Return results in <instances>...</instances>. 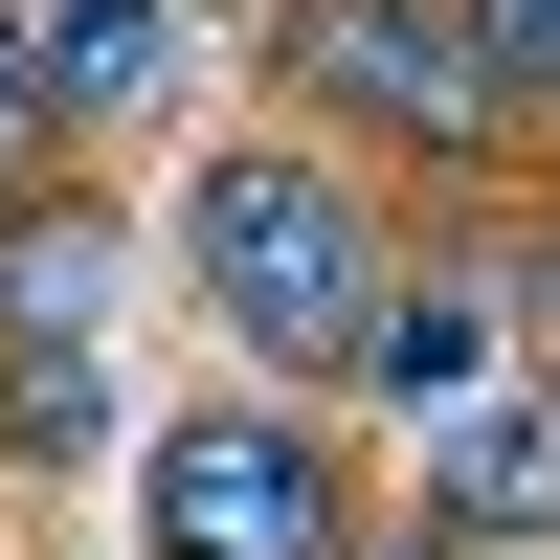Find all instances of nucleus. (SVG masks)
<instances>
[{"instance_id": "7", "label": "nucleus", "mask_w": 560, "mask_h": 560, "mask_svg": "<svg viewBox=\"0 0 560 560\" xmlns=\"http://www.w3.org/2000/svg\"><path fill=\"white\" fill-rule=\"evenodd\" d=\"M23 179H68V90H45V23L0 0V202H23Z\"/></svg>"}, {"instance_id": "3", "label": "nucleus", "mask_w": 560, "mask_h": 560, "mask_svg": "<svg viewBox=\"0 0 560 560\" xmlns=\"http://www.w3.org/2000/svg\"><path fill=\"white\" fill-rule=\"evenodd\" d=\"M135 538L158 560H359V448L314 404H179L135 448Z\"/></svg>"}, {"instance_id": "5", "label": "nucleus", "mask_w": 560, "mask_h": 560, "mask_svg": "<svg viewBox=\"0 0 560 560\" xmlns=\"http://www.w3.org/2000/svg\"><path fill=\"white\" fill-rule=\"evenodd\" d=\"M90 292H113V202H90V179H23V202H0V359L68 337Z\"/></svg>"}, {"instance_id": "2", "label": "nucleus", "mask_w": 560, "mask_h": 560, "mask_svg": "<svg viewBox=\"0 0 560 560\" xmlns=\"http://www.w3.org/2000/svg\"><path fill=\"white\" fill-rule=\"evenodd\" d=\"M269 90H292V135L359 158V179H493L516 158V90L471 68L448 0H269Z\"/></svg>"}, {"instance_id": "10", "label": "nucleus", "mask_w": 560, "mask_h": 560, "mask_svg": "<svg viewBox=\"0 0 560 560\" xmlns=\"http://www.w3.org/2000/svg\"><path fill=\"white\" fill-rule=\"evenodd\" d=\"M471 269H493V314H516V359H560V247H516V224H471Z\"/></svg>"}, {"instance_id": "9", "label": "nucleus", "mask_w": 560, "mask_h": 560, "mask_svg": "<svg viewBox=\"0 0 560 560\" xmlns=\"http://www.w3.org/2000/svg\"><path fill=\"white\" fill-rule=\"evenodd\" d=\"M448 23H471V68L516 90V135H538L560 113V0H448Z\"/></svg>"}, {"instance_id": "8", "label": "nucleus", "mask_w": 560, "mask_h": 560, "mask_svg": "<svg viewBox=\"0 0 560 560\" xmlns=\"http://www.w3.org/2000/svg\"><path fill=\"white\" fill-rule=\"evenodd\" d=\"M0 448H23V471H68V448H90V359H68V337L0 359Z\"/></svg>"}, {"instance_id": "4", "label": "nucleus", "mask_w": 560, "mask_h": 560, "mask_svg": "<svg viewBox=\"0 0 560 560\" xmlns=\"http://www.w3.org/2000/svg\"><path fill=\"white\" fill-rule=\"evenodd\" d=\"M404 516H427V538H471V560H560V359H493V382L448 404Z\"/></svg>"}, {"instance_id": "1", "label": "nucleus", "mask_w": 560, "mask_h": 560, "mask_svg": "<svg viewBox=\"0 0 560 560\" xmlns=\"http://www.w3.org/2000/svg\"><path fill=\"white\" fill-rule=\"evenodd\" d=\"M404 269H427V224H382V179L314 158V135H224L202 179H179V292H202L224 359H269V382H359L404 314Z\"/></svg>"}, {"instance_id": "11", "label": "nucleus", "mask_w": 560, "mask_h": 560, "mask_svg": "<svg viewBox=\"0 0 560 560\" xmlns=\"http://www.w3.org/2000/svg\"><path fill=\"white\" fill-rule=\"evenodd\" d=\"M359 560H471V538H427V516H404V538H359Z\"/></svg>"}, {"instance_id": "6", "label": "nucleus", "mask_w": 560, "mask_h": 560, "mask_svg": "<svg viewBox=\"0 0 560 560\" xmlns=\"http://www.w3.org/2000/svg\"><path fill=\"white\" fill-rule=\"evenodd\" d=\"M45 90H68V135L158 113V90H179V23H158V0H45Z\"/></svg>"}]
</instances>
